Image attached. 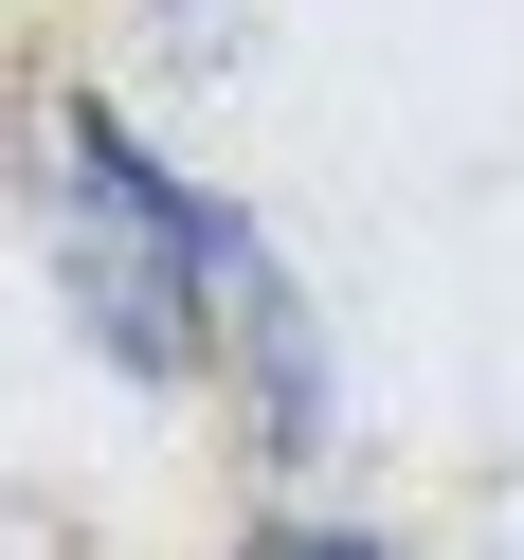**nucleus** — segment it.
Here are the masks:
<instances>
[{"instance_id":"1","label":"nucleus","mask_w":524,"mask_h":560,"mask_svg":"<svg viewBox=\"0 0 524 560\" xmlns=\"http://www.w3.org/2000/svg\"><path fill=\"white\" fill-rule=\"evenodd\" d=\"M55 271H73L91 343L145 380L199 362V271H235V218H199L182 182H163L145 145H127L109 109H73V199H55Z\"/></svg>"},{"instance_id":"2","label":"nucleus","mask_w":524,"mask_h":560,"mask_svg":"<svg viewBox=\"0 0 524 560\" xmlns=\"http://www.w3.org/2000/svg\"><path fill=\"white\" fill-rule=\"evenodd\" d=\"M254 560H362V542H326V524H271V542Z\"/></svg>"}]
</instances>
